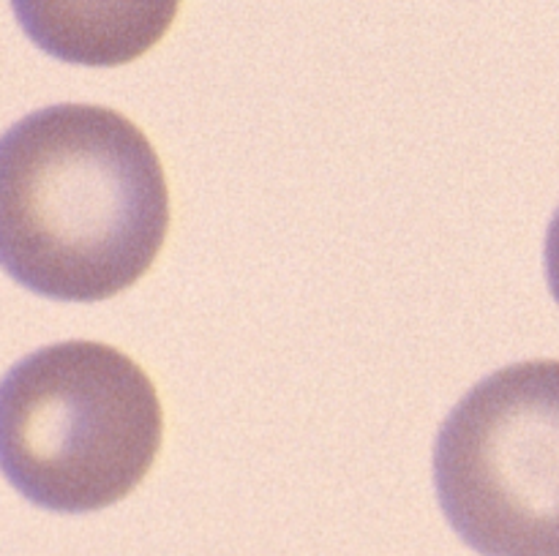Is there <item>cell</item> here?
Segmentation results:
<instances>
[{
	"mask_svg": "<svg viewBox=\"0 0 559 556\" xmlns=\"http://www.w3.org/2000/svg\"><path fill=\"white\" fill-rule=\"evenodd\" d=\"M544 262H546V278H549V289L559 303V210L555 213V218H551L549 232H546Z\"/></svg>",
	"mask_w": 559,
	"mask_h": 556,
	"instance_id": "5b68a950",
	"label": "cell"
},
{
	"mask_svg": "<svg viewBox=\"0 0 559 556\" xmlns=\"http://www.w3.org/2000/svg\"><path fill=\"white\" fill-rule=\"evenodd\" d=\"M162 436L156 387L107 343H49L11 365L0 385V467L44 510L76 516L129 496Z\"/></svg>",
	"mask_w": 559,
	"mask_h": 556,
	"instance_id": "7a4b0ae2",
	"label": "cell"
},
{
	"mask_svg": "<svg viewBox=\"0 0 559 556\" xmlns=\"http://www.w3.org/2000/svg\"><path fill=\"white\" fill-rule=\"evenodd\" d=\"M11 9L49 58L109 69L156 47L180 0H11Z\"/></svg>",
	"mask_w": 559,
	"mask_h": 556,
	"instance_id": "277c9868",
	"label": "cell"
},
{
	"mask_svg": "<svg viewBox=\"0 0 559 556\" xmlns=\"http://www.w3.org/2000/svg\"><path fill=\"white\" fill-rule=\"evenodd\" d=\"M435 488L480 556H559V360L495 371L453 407Z\"/></svg>",
	"mask_w": 559,
	"mask_h": 556,
	"instance_id": "3957f363",
	"label": "cell"
},
{
	"mask_svg": "<svg viewBox=\"0 0 559 556\" xmlns=\"http://www.w3.org/2000/svg\"><path fill=\"white\" fill-rule=\"evenodd\" d=\"M169 191L147 136L107 107L52 104L0 142V265L31 292L96 303L151 270Z\"/></svg>",
	"mask_w": 559,
	"mask_h": 556,
	"instance_id": "6da1fadb",
	"label": "cell"
}]
</instances>
